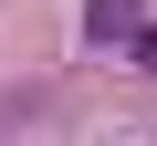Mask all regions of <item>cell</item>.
I'll use <instances>...</instances> for the list:
<instances>
[{"label":"cell","mask_w":157,"mask_h":146,"mask_svg":"<svg viewBox=\"0 0 157 146\" xmlns=\"http://www.w3.org/2000/svg\"><path fill=\"white\" fill-rule=\"evenodd\" d=\"M84 52H115V63L157 73V21H147V0H84Z\"/></svg>","instance_id":"6da1fadb"}]
</instances>
